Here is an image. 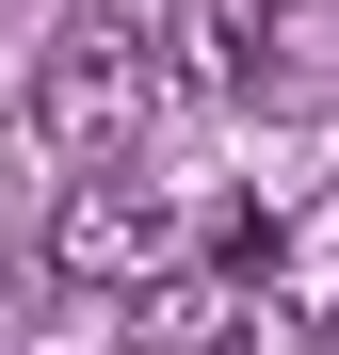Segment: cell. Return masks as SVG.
I'll return each mask as SVG.
<instances>
[{"label": "cell", "mask_w": 339, "mask_h": 355, "mask_svg": "<svg viewBox=\"0 0 339 355\" xmlns=\"http://www.w3.org/2000/svg\"><path fill=\"white\" fill-rule=\"evenodd\" d=\"M323 355H339V307H323Z\"/></svg>", "instance_id": "5b68a950"}, {"label": "cell", "mask_w": 339, "mask_h": 355, "mask_svg": "<svg viewBox=\"0 0 339 355\" xmlns=\"http://www.w3.org/2000/svg\"><path fill=\"white\" fill-rule=\"evenodd\" d=\"M162 65L210 113H323L339 97V17L323 0H162Z\"/></svg>", "instance_id": "6da1fadb"}, {"label": "cell", "mask_w": 339, "mask_h": 355, "mask_svg": "<svg viewBox=\"0 0 339 355\" xmlns=\"http://www.w3.org/2000/svg\"><path fill=\"white\" fill-rule=\"evenodd\" d=\"M130 355H323V307L275 291V259H210L130 291Z\"/></svg>", "instance_id": "3957f363"}, {"label": "cell", "mask_w": 339, "mask_h": 355, "mask_svg": "<svg viewBox=\"0 0 339 355\" xmlns=\"http://www.w3.org/2000/svg\"><path fill=\"white\" fill-rule=\"evenodd\" d=\"M178 194H162V178H65V210H49V275H81V291H162L178 275Z\"/></svg>", "instance_id": "277c9868"}, {"label": "cell", "mask_w": 339, "mask_h": 355, "mask_svg": "<svg viewBox=\"0 0 339 355\" xmlns=\"http://www.w3.org/2000/svg\"><path fill=\"white\" fill-rule=\"evenodd\" d=\"M162 97H178V65H162V33L146 17H65L33 49V130H49V162H81V178H113V162H146V130H162Z\"/></svg>", "instance_id": "7a4b0ae2"}]
</instances>
